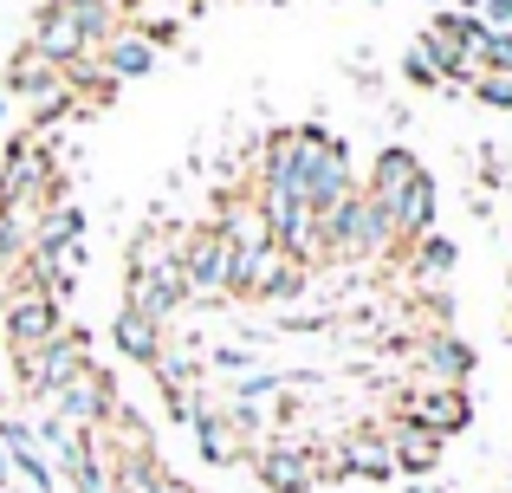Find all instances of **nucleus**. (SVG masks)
<instances>
[{
	"instance_id": "1",
	"label": "nucleus",
	"mask_w": 512,
	"mask_h": 493,
	"mask_svg": "<svg viewBox=\"0 0 512 493\" xmlns=\"http://www.w3.org/2000/svg\"><path fill=\"white\" fill-rule=\"evenodd\" d=\"M182 299V266H175V228H143L124 260V312L143 325H169Z\"/></svg>"
},
{
	"instance_id": "2",
	"label": "nucleus",
	"mask_w": 512,
	"mask_h": 493,
	"mask_svg": "<svg viewBox=\"0 0 512 493\" xmlns=\"http://www.w3.org/2000/svg\"><path fill=\"white\" fill-rule=\"evenodd\" d=\"M389 247H396V234L363 202V189H350L331 208H318V253L325 260H370V253H389Z\"/></svg>"
},
{
	"instance_id": "3",
	"label": "nucleus",
	"mask_w": 512,
	"mask_h": 493,
	"mask_svg": "<svg viewBox=\"0 0 512 493\" xmlns=\"http://www.w3.org/2000/svg\"><path fill=\"white\" fill-rule=\"evenodd\" d=\"M175 266H182V299L214 305L227 299V241L208 228H175Z\"/></svg>"
},
{
	"instance_id": "4",
	"label": "nucleus",
	"mask_w": 512,
	"mask_h": 493,
	"mask_svg": "<svg viewBox=\"0 0 512 493\" xmlns=\"http://www.w3.org/2000/svg\"><path fill=\"white\" fill-rule=\"evenodd\" d=\"M85 370H91V338L65 325V331H52V338L20 364V390L26 396H59L65 383H78Z\"/></svg>"
},
{
	"instance_id": "5",
	"label": "nucleus",
	"mask_w": 512,
	"mask_h": 493,
	"mask_svg": "<svg viewBox=\"0 0 512 493\" xmlns=\"http://www.w3.org/2000/svg\"><path fill=\"white\" fill-rule=\"evenodd\" d=\"M52 331H65V305L46 299L39 286H26V279H13L7 286V351H13V364H26Z\"/></svg>"
},
{
	"instance_id": "6",
	"label": "nucleus",
	"mask_w": 512,
	"mask_h": 493,
	"mask_svg": "<svg viewBox=\"0 0 512 493\" xmlns=\"http://www.w3.org/2000/svg\"><path fill=\"white\" fill-rule=\"evenodd\" d=\"M52 403H59V422H72V429H85V435L98 429V422H117V416H124L111 370H98V364H91L78 383H65V390L52 396Z\"/></svg>"
},
{
	"instance_id": "7",
	"label": "nucleus",
	"mask_w": 512,
	"mask_h": 493,
	"mask_svg": "<svg viewBox=\"0 0 512 493\" xmlns=\"http://www.w3.org/2000/svg\"><path fill=\"white\" fill-rule=\"evenodd\" d=\"M26 46H33L39 59L52 65V72H65V65H78L85 52H98V46L85 39V26H78V13L65 7V0H46V7H39V20H33V39H26Z\"/></svg>"
},
{
	"instance_id": "8",
	"label": "nucleus",
	"mask_w": 512,
	"mask_h": 493,
	"mask_svg": "<svg viewBox=\"0 0 512 493\" xmlns=\"http://www.w3.org/2000/svg\"><path fill=\"white\" fill-rule=\"evenodd\" d=\"M402 422L428 429L435 442H448V435L474 429V396H467V390H409V396H402Z\"/></svg>"
},
{
	"instance_id": "9",
	"label": "nucleus",
	"mask_w": 512,
	"mask_h": 493,
	"mask_svg": "<svg viewBox=\"0 0 512 493\" xmlns=\"http://www.w3.org/2000/svg\"><path fill=\"white\" fill-rule=\"evenodd\" d=\"M305 137H312V189H305V208L318 215V208H331L338 195H350V150L325 124H305Z\"/></svg>"
},
{
	"instance_id": "10",
	"label": "nucleus",
	"mask_w": 512,
	"mask_h": 493,
	"mask_svg": "<svg viewBox=\"0 0 512 493\" xmlns=\"http://www.w3.org/2000/svg\"><path fill=\"white\" fill-rule=\"evenodd\" d=\"M415 169H422V156H415L409 143H389V150L370 163V182H363V202H370L376 215L389 221V234H396V202H402V189L415 182Z\"/></svg>"
},
{
	"instance_id": "11",
	"label": "nucleus",
	"mask_w": 512,
	"mask_h": 493,
	"mask_svg": "<svg viewBox=\"0 0 512 493\" xmlns=\"http://www.w3.org/2000/svg\"><path fill=\"white\" fill-rule=\"evenodd\" d=\"M253 474H260L266 493H305L318 481V455L312 448H292V442H273L253 455Z\"/></svg>"
},
{
	"instance_id": "12",
	"label": "nucleus",
	"mask_w": 512,
	"mask_h": 493,
	"mask_svg": "<svg viewBox=\"0 0 512 493\" xmlns=\"http://www.w3.org/2000/svg\"><path fill=\"white\" fill-rule=\"evenodd\" d=\"M72 247H85V208H72V202L39 208L33 234H26V253H39V260H65Z\"/></svg>"
},
{
	"instance_id": "13",
	"label": "nucleus",
	"mask_w": 512,
	"mask_h": 493,
	"mask_svg": "<svg viewBox=\"0 0 512 493\" xmlns=\"http://www.w3.org/2000/svg\"><path fill=\"white\" fill-rule=\"evenodd\" d=\"M98 65L117 78V85H130V78H150V72H156V46L124 20V26H117V33L98 46Z\"/></svg>"
},
{
	"instance_id": "14",
	"label": "nucleus",
	"mask_w": 512,
	"mask_h": 493,
	"mask_svg": "<svg viewBox=\"0 0 512 493\" xmlns=\"http://www.w3.org/2000/svg\"><path fill=\"white\" fill-rule=\"evenodd\" d=\"M299 286H305V266L286 260L279 247H266V253L247 260V292H240V299H292Z\"/></svg>"
},
{
	"instance_id": "15",
	"label": "nucleus",
	"mask_w": 512,
	"mask_h": 493,
	"mask_svg": "<svg viewBox=\"0 0 512 493\" xmlns=\"http://www.w3.org/2000/svg\"><path fill=\"white\" fill-rule=\"evenodd\" d=\"M435 208H441L435 176H428V169H415V182L402 189V202H396V247H409V241H422V234H435Z\"/></svg>"
},
{
	"instance_id": "16",
	"label": "nucleus",
	"mask_w": 512,
	"mask_h": 493,
	"mask_svg": "<svg viewBox=\"0 0 512 493\" xmlns=\"http://www.w3.org/2000/svg\"><path fill=\"white\" fill-rule=\"evenodd\" d=\"M474 344L467 338H448V331H435V338L422 344V370L441 383V390H467V377H474Z\"/></svg>"
},
{
	"instance_id": "17",
	"label": "nucleus",
	"mask_w": 512,
	"mask_h": 493,
	"mask_svg": "<svg viewBox=\"0 0 512 493\" xmlns=\"http://www.w3.org/2000/svg\"><path fill=\"white\" fill-rule=\"evenodd\" d=\"M0 455H7V468L26 474L39 493H59V474H52V461L33 448V429H26V422H0Z\"/></svg>"
},
{
	"instance_id": "18",
	"label": "nucleus",
	"mask_w": 512,
	"mask_h": 493,
	"mask_svg": "<svg viewBox=\"0 0 512 493\" xmlns=\"http://www.w3.org/2000/svg\"><path fill=\"white\" fill-rule=\"evenodd\" d=\"M188 435H195V455L208 461V468H234V461H247V435H240L227 416H214V409L188 422Z\"/></svg>"
},
{
	"instance_id": "19",
	"label": "nucleus",
	"mask_w": 512,
	"mask_h": 493,
	"mask_svg": "<svg viewBox=\"0 0 512 493\" xmlns=\"http://www.w3.org/2000/svg\"><path fill=\"white\" fill-rule=\"evenodd\" d=\"M389 461H396V474H428L441 461V442L428 429H415V422H396L389 429Z\"/></svg>"
},
{
	"instance_id": "20",
	"label": "nucleus",
	"mask_w": 512,
	"mask_h": 493,
	"mask_svg": "<svg viewBox=\"0 0 512 493\" xmlns=\"http://www.w3.org/2000/svg\"><path fill=\"white\" fill-rule=\"evenodd\" d=\"M59 85H65V78L52 72L33 46H20V59L7 65V98H59Z\"/></svg>"
},
{
	"instance_id": "21",
	"label": "nucleus",
	"mask_w": 512,
	"mask_h": 493,
	"mask_svg": "<svg viewBox=\"0 0 512 493\" xmlns=\"http://www.w3.org/2000/svg\"><path fill=\"white\" fill-rule=\"evenodd\" d=\"M111 344L130 357V364H143V370H150L156 357H163V325H143V318L117 312V318H111Z\"/></svg>"
},
{
	"instance_id": "22",
	"label": "nucleus",
	"mask_w": 512,
	"mask_h": 493,
	"mask_svg": "<svg viewBox=\"0 0 512 493\" xmlns=\"http://www.w3.org/2000/svg\"><path fill=\"white\" fill-rule=\"evenodd\" d=\"M409 260H415V273H422V279H441V273H454L461 253H454L448 234H422V241H409Z\"/></svg>"
},
{
	"instance_id": "23",
	"label": "nucleus",
	"mask_w": 512,
	"mask_h": 493,
	"mask_svg": "<svg viewBox=\"0 0 512 493\" xmlns=\"http://www.w3.org/2000/svg\"><path fill=\"white\" fill-rule=\"evenodd\" d=\"M150 370H156V383H163V396L195 390V383H201V357H188V351H163Z\"/></svg>"
},
{
	"instance_id": "24",
	"label": "nucleus",
	"mask_w": 512,
	"mask_h": 493,
	"mask_svg": "<svg viewBox=\"0 0 512 493\" xmlns=\"http://www.w3.org/2000/svg\"><path fill=\"white\" fill-rule=\"evenodd\" d=\"M467 91H474L487 111H512V78H493V72H474L467 78Z\"/></svg>"
},
{
	"instance_id": "25",
	"label": "nucleus",
	"mask_w": 512,
	"mask_h": 493,
	"mask_svg": "<svg viewBox=\"0 0 512 493\" xmlns=\"http://www.w3.org/2000/svg\"><path fill=\"white\" fill-rule=\"evenodd\" d=\"M279 390H286V370H253V377H240V396H234V403H253V409H260L266 396H279Z\"/></svg>"
},
{
	"instance_id": "26",
	"label": "nucleus",
	"mask_w": 512,
	"mask_h": 493,
	"mask_svg": "<svg viewBox=\"0 0 512 493\" xmlns=\"http://www.w3.org/2000/svg\"><path fill=\"white\" fill-rule=\"evenodd\" d=\"M480 72L512 78V33H493V39H487V52H480Z\"/></svg>"
},
{
	"instance_id": "27",
	"label": "nucleus",
	"mask_w": 512,
	"mask_h": 493,
	"mask_svg": "<svg viewBox=\"0 0 512 493\" xmlns=\"http://www.w3.org/2000/svg\"><path fill=\"white\" fill-rule=\"evenodd\" d=\"M402 78H409V85H422V91H448V85L435 78V65H428L415 46H409V59H402Z\"/></svg>"
},
{
	"instance_id": "28",
	"label": "nucleus",
	"mask_w": 512,
	"mask_h": 493,
	"mask_svg": "<svg viewBox=\"0 0 512 493\" xmlns=\"http://www.w3.org/2000/svg\"><path fill=\"white\" fill-rule=\"evenodd\" d=\"M480 26L487 33H512V0H480Z\"/></svg>"
},
{
	"instance_id": "29",
	"label": "nucleus",
	"mask_w": 512,
	"mask_h": 493,
	"mask_svg": "<svg viewBox=\"0 0 512 493\" xmlns=\"http://www.w3.org/2000/svg\"><path fill=\"white\" fill-rule=\"evenodd\" d=\"M143 493H195V487H188L182 474H163V468L150 461V474H143Z\"/></svg>"
},
{
	"instance_id": "30",
	"label": "nucleus",
	"mask_w": 512,
	"mask_h": 493,
	"mask_svg": "<svg viewBox=\"0 0 512 493\" xmlns=\"http://www.w3.org/2000/svg\"><path fill=\"white\" fill-rule=\"evenodd\" d=\"M480 182H487V189H506V169H500V163H493V150H487V156H480Z\"/></svg>"
},
{
	"instance_id": "31",
	"label": "nucleus",
	"mask_w": 512,
	"mask_h": 493,
	"mask_svg": "<svg viewBox=\"0 0 512 493\" xmlns=\"http://www.w3.org/2000/svg\"><path fill=\"white\" fill-rule=\"evenodd\" d=\"M214 364H221V370H253L247 351H234V344H221V351H214Z\"/></svg>"
},
{
	"instance_id": "32",
	"label": "nucleus",
	"mask_w": 512,
	"mask_h": 493,
	"mask_svg": "<svg viewBox=\"0 0 512 493\" xmlns=\"http://www.w3.org/2000/svg\"><path fill=\"white\" fill-rule=\"evenodd\" d=\"M104 7H117V13H124V20H130V0H104Z\"/></svg>"
},
{
	"instance_id": "33",
	"label": "nucleus",
	"mask_w": 512,
	"mask_h": 493,
	"mask_svg": "<svg viewBox=\"0 0 512 493\" xmlns=\"http://www.w3.org/2000/svg\"><path fill=\"white\" fill-rule=\"evenodd\" d=\"M7 111H13V104H7V91H0V124H7Z\"/></svg>"
},
{
	"instance_id": "34",
	"label": "nucleus",
	"mask_w": 512,
	"mask_h": 493,
	"mask_svg": "<svg viewBox=\"0 0 512 493\" xmlns=\"http://www.w3.org/2000/svg\"><path fill=\"white\" fill-rule=\"evenodd\" d=\"M506 202H512V182H506Z\"/></svg>"
}]
</instances>
